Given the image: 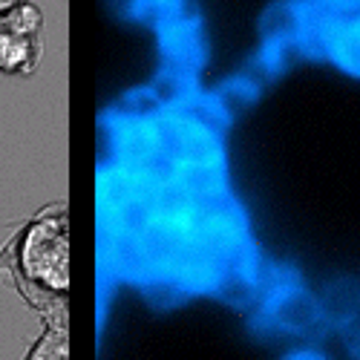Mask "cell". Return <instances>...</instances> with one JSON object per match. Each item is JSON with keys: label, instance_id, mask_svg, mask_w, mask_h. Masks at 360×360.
Segmentation results:
<instances>
[{"label": "cell", "instance_id": "2", "mask_svg": "<svg viewBox=\"0 0 360 360\" xmlns=\"http://www.w3.org/2000/svg\"><path fill=\"white\" fill-rule=\"evenodd\" d=\"M306 46L314 49L317 55H326L346 75L360 78V9L335 12V9L311 6Z\"/></svg>", "mask_w": 360, "mask_h": 360}, {"label": "cell", "instance_id": "3", "mask_svg": "<svg viewBox=\"0 0 360 360\" xmlns=\"http://www.w3.org/2000/svg\"><path fill=\"white\" fill-rule=\"evenodd\" d=\"M262 320L285 335H309L326 326L320 297L303 288L294 277H277L262 294Z\"/></svg>", "mask_w": 360, "mask_h": 360}, {"label": "cell", "instance_id": "6", "mask_svg": "<svg viewBox=\"0 0 360 360\" xmlns=\"http://www.w3.org/2000/svg\"><path fill=\"white\" fill-rule=\"evenodd\" d=\"M323 9H335V12H354V9H360V0H326Z\"/></svg>", "mask_w": 360, "mask_h": 360}, {"label": "cell", "instance_id": "4", "mask_svg": "<svg viewBox=\"0 0 360 360\" xmlns=\"http://www.w3.org/2000/svg\"><path fill=\"white\" fill-rule=\"evenodd\" d=\"M320 311L323 323L343 328L346 323L360 317V280L357 277H340L320 294Z\"/></svg>", "mask_w": 360, "mask_h": 360}, {"label": "cell", "instance_id": "5", "mask_svg": "<svg viewBox=\"0 0 360 360\" xmlns=\"http://www.w3.org/2000/svg\"><path fill=\"white\" fill-rule=\"evenodd\" d=\"M280 360H328V354H323L314 346H297V349H288Z\"/></svg>", "mask_w": 360, "mask_h": 360}, {"label": "cell", "instance_id": "1", "mask_svg": "<svg viewBox=\"0 0 360 360\" xmlns=\"http://www.w3.org/2000/svg\"><path fill=\"white\" fill-rule=\"evenodd\" d=\"M20 268L26 280L49 294L70 288V219L64 207H52L26 228L20 243Z\"/></svg>", "mask_w": 360, "mask_h": 360}]
</instances>
